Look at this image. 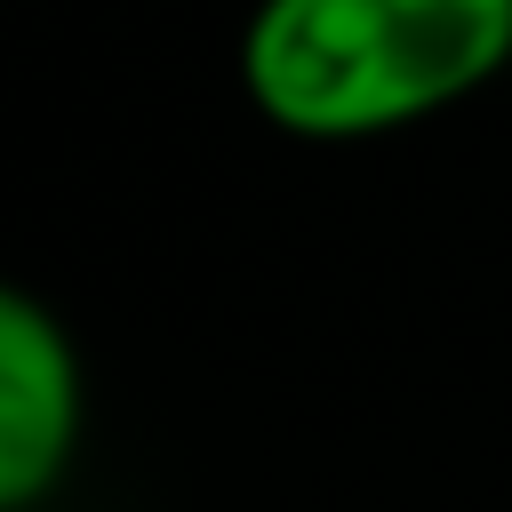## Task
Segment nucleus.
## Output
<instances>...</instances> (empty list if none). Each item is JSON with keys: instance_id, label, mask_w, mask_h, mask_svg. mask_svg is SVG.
<instances>
[{"instance_id": "1", "label": "nucleus", "mask_w": 512, "mask_h": 512, "mask_svg": "<svg viewBox=\"0 0 512 512\" xmlns=\"http://www.w3.org/2000/svg\"><path fill=\"white\" fill-rule=\"evenodd\" d=\"M512 64V0H256L240 88L296 144L416 128Z\"/></svg>"}, {"instance_id": "2", "label": "nucleus", "mask_w": 512, "mask_h": 512, "mask_svg": "<svg viewBox=\"0 0 512 512\" xmlns=\"http://www.w3.org/2000/svg\"><path fill=\"white\" fill-rule=\"evenodd\" d=\"M80 416H88V384H80L72 328L32 288H8L0 296V504L8 512L48 504V488L80 456Z\"/></svg>"}]
</instances>
